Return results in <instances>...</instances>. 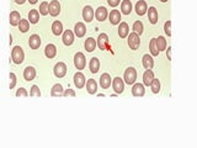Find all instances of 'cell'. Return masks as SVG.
<instances>
[{
	"label": "cell",
	"instance_id": "603a6c76",
	"mask_svg": "<svg viewBox=\"0 0 197 148\" xmlns=\"http://www.w3.org/2000/svg\"><path fill=\"white\" fill-rule=\"evenodd\" d=\"M29 46H30L32 49L39 48V46H41V38H39L38 35H32V36H30V38H29Z\"/></svg>",
	"mask_w": 197,
	"mask_h": 148
},
{
	"label": "cell",
	"instance_id": "4316f807",
	"mask_svg": "<svg viewBox=\"0 0 197 148\" xmlns=\"http://www.w3.org/2000/svg\"><path fill=\"white\" fill-rule=\"evenodd\" d=\"M142 63H143V67L146 69H152L153 65H154V59L150 55H144L143 56V59H142Z\"/></svg>",
	"mask_w": 197,
	"mask_h": 148
},
{
	"label": "cell",
	"instance_id": "7402d4cb",
	"mask_svg": "<svg viewBox=\"0 0 197 148\" xmlns=\"http://www.w3.org/2000/svg\"><path fill=\"white\" fill-rule=\"evenodd\" d=\"M45 55H46V57L49 58V59H51V58H54L56 55H57V47H56L53 43L47 45L46 48H45Z\"/></svg>",
	"mask_w": 197,
	"mask_h": 148
},
{
	"label": "cell",
	"instance_id": "836d02e7",
	"mask_svg": "<svg viewBox=\"0 0 197 148\" xmlns=\"http://www.w3.org/2000/svg\"><path fill=\"white\" fill-rule=\"evenodd\" d=\"M149 51H150V55L156 57L158 55H159V49H158V46H156V39L155 38H152V41L149 43Z\"/></svg>",
	"mask_w": 197,
	"mask_h": 148
},
{
	"label": "cell",
	"instance_id": "c3c4849f",
	"mask_svg": "<svg viewBox=\"0 0 197 148\" xmlns=\"http://www.w3.org/2000/svg\"><path fill=\"white\" fill-rule=\"evenodd\" d=\"M160 2H162V3H166V2H168V0H160Z\"/></svg>",
	"mask_w": 197,
	"mask_h": 148
},
{
	"label": "cell",
	"instance_id": "4dcf8cb0",
	"mask_svg": "<svg viewBox=\"0 0 197 148\" xmlns=\"http://www.w3.org/2000/svg\"><path fill=\"white\" fill-rule=\"evenodd\" d=\"M63 87L60 84H54L51 89V95L52 96H63Z\"/></svg>",
	"mask_w": 197,
	"mask_h": 148
},
{
	"label": "cell",
	"instance_id": "d590c367",
	"mask_svg": "<svg viewBox=\"0 0 197 148\" xmlns=\"http://www.w3.org/2000/svg\"><path fill=\"white\" fill-rule=\"evenodd\" d=\"M39 11V15H43V16H46V15H48L49 14V4L47 3V2H43V3H41V5H39V9H38Z\"/></svg>",
	"mask_w": 197,
	"mask_h": 148
},
{
	"label": "cell",
	"instance_id": "484cf974",
	"mask_svg": "<svg viewBox=\"0 0 197 148\" xmlns=\"http://www.w3.org/2000/svg\"><path fill=\"white\" fill-rule=\"evenodd\" d=\"M147 11H148V19H149V22L153 24V25H155V24L158 22V10H156L154 6H152V8H149Z\"/></svg>",
	"mask_w": 197,
	"mask_h": 148
},
{
	"label": "cell",
	"instance_id": "f6af8a7d",
	"mask_svg": "<svg viewBox=\"0 0 197 148\" xmlns=\"http://www.w3.org/2000/svg\"><path fill=\"white\" fill-rule=\"evenodd\" d=\"M168 59H171V48H168Z\"/></svg>",
	"mask_w": 197,
	"mask_h": 148
},
{
	"label": "cell",
	"instance_id": "5bb4252c",
	"mask_svg": "<svg viewBox=\"0 0 197 148\" xmlns=\"http://www.w3.org/2000/svg\"><path fill=\"white\" fill-rule=\"evenodd\" d=\"M35 77H36V69L33 68V67L29 65L23 69V79L26 80V82H31V80L35 79Z\"/></svg>",
	"mask_w": 197,
	"mask_h": 148
},
{
	"label": "cell",
	"instance_id": "9c48e42d",
	"mask_svg": "<svg viewBox=\"0 0 197 148\" xmlns=\"http://www.w3.org/2000/svg\"><path fill=\"white\" fill-rule=\"evenodd\" d=\"M96 46H99V48L102 51L109 49V36L106 33H100L96 41Z\"/></svg>",
	"mask_w": 197,
	"mask_h": 148
},
{
	"label": "cell",
	"instance_id": "3957f363",
	"mask_svg": "<svg viewBox=\"0 0 197 148\" xmlns=\"http://www.w3.org/2000/svg\"><path fill=\"white\" fill-rule=\"evenodd\" d=\"M85 64H86V58L84 56V53H82V52L75 53V56H74V65H75V68L79 69V71H82V69L85 68Z\"/></svg>",
	"mask_w": 197,
	"mask_h": 148
},
{
	"label": "cell",
	"instance_id": "8fae6325",
	"mask_svg": "<svg viewBox=\"0 0 197 148\" xmlns=\"http://www.w3.org/2000/svg\"><path fill=\"white\" fill-rule=\"evenodd\" d=\"M60 12V4L58 0H52V2L49 3V15L51 16H58Z\"/></svg>",
	"mask_w": 197,
	"mask_h": 148
},
{
	"label": "cell",
	"instance_id": "277c9868",
	"mask_svg": "<svg viewBox=\"0 0 197 148\" xmlns=\"http://www.w3.org/2000/svg\"><path fill=\"white\" fill-rule=\"evenodd\" d=\"M113 90H115V94H122L123 90H125V82H123V79L120 78V77H116L112 79V83H111Z\"/></svg>",
	"mask_w": 197,
	"mask_h": 148
},
{
	"label": "cell",
	"instance_id": "ba28073f",
	"mask_svg": "<svg viewBox=\"0 0 197 148\" xmlns=\"http://www.w3.org/2000/svg\"><path fill=\"white\" fill-rule=\"evenodd\" d=\"M53 72H54V75L57 78H63L65 74H67V65H65V63H63V62H58L54 65Z\"/></svg>",
	"mask_w": 197,
	"mask_h": 148
},
{
	"label": "cell",
	"instance_id": "d4e9b609",
	"mask_svg": "<svg viewBox=\"0 0 197 148\" xmlns=\"http://www.w3.org/2000/svg\"><path fill=\"white\" fill-rule=\"evenodd\" d=\"M63 24L60 21H54L53 24H52V32H53L54 36H60L63 33Z\"/></svg>",
	"mask_w": 197,
	"mask_h": 148
},
{
	"label": "cell",
	"instance_id": "30bf717a",
	"mask_svg": "<svg viewBox=\"0 0 197 148\" xmlns=\"http://www.w3.org/2000/svg\"><path fill=\"white\" fill-rule=\"evenodd\" d=\"M85 83H86V79H85V75L82 73V72H76L74 74V84L78 89H82L85 87Z\"/></svg>",
	"mask_w": 197,
	"mask_h": 148
},
{
	"label": "cell",
	"instance_id": "74e56055",
	"mask_svg": "<svg viewBox=\"0 0 197 148\" xmlns=\"http://www.w3.org/2000/svg\"><path fill=\"white\" fill-rule=\"evenodd\" d=\"M133 32H136V33H138V35H142L143 33V24H142V21H136L134 24H133Z\"/></svg>",
	"mask_w": 197,
	"mask_h": 148
},
{
	"label": "cell",
	"instance_id": "d6a6232c",
	"mask_svg": "<svg viewBox=\"0 0 197 148\" xmlns=\"http://www.w3.org/2000/svg\"><path fill=\"white\" fill-rule=\"evenodd\" d=\"M17 26H19V30H20V31H21L22 33H25V32H27V31L30 30V22H29V20H25V19H21Z\"/></svg>",
	"mask_w": 197,
	"mask_h": 148
},
{
	"label": "cell",
	"instance_id": "83f0119b",
	"mask_svg": "<svg viewBox=\"0 0 197 148\" xmlns=\"http://www.w3.org/2000/svg\"><path fill=\"white\" fill-rule=\"evenodd\" d=\"M89 68H90V72H91V73H94V74L97 73L99 69H100V61H99L96 57L91 58L90 62H89Z\"/></svg>",
	"mask_w": 197,
	"mask_h": 148
},
{
	"label": "cell",
	"instance_id": "44dd1931",
	"mask_svg": "<svg viewBox=\"0 0 197 148\" xmlns=\"http://www.w3.org/2000/svg\"><path fill=\"white\" fill-rule=\"evenodd\" d=\"M154 79V73L152 69H147L146 72L143 73V85L144 87H149L152 80Z\"/></svg>",
	"mask_w": 197,
	"mask_h": 148
},
{
	"label": "cell",
	"instance_id": "ab89813d",
	"mask_svg": "<svg viewBox=\"0 0 197 148\" xmlns=\"http://www.w3.org/2000/svg\"><path fill=\"white\" fill-rule=\"evenodd\" d=\"M16 74L15 73H10V84H9V88L10 89H14L15 85H16Z\"/></svg>",
	"mask_w": 197,
	"mask_h": 148
},
{
	"label": "cell",
	"instance_id": "7a4b0ae2",
	"mask_svg": "<svg viewBox=\"0 0 197 148\" xmlns=\"http://www.w3.org/2000/svg\"><path fill=\"white\" fill-rule=\"evenodd\" d=\"M123 82L128 85L131 84H134L136 83V79H137V71L136 68H133V67H129V68H127L125 71V74H123Z\"/></svg>",
	"mask_w": 197,
	"mask_h": 148
},
{
	"label": "cell",
	"instance_id": "f546056e",
	"mask_svg": "<svg viewBox=\"0 0 197 148\" xmlns=\"http://www.w3.org/2000/svg\"><path fill=\"white\" fill-rule=\"evenodd\" d=\"M20 20H21V16H20V14L17 11H12L10 14V16H9V21H10L11 26H17Z\"/></svg>",
	"mask_w": 197,
	"mask_h": 148
},
{
	"label": "cell",
	"instance_id": "f35d334b",
	"mask_svg": "<svg viewBox=\"0 0 197 148\" xmlns=\"http://www.w3.org/2000/svg\"><path fill=\"white\" fill-rule=\"evenodd\" d=\"M30 96H37V98L41 96V90H39V88L37 85H32V88L30 90Z\"/></svg>",
	"mask_w": 197,
	"mask_h": 148
},
{
	"label": "cell",
	"instance_id": "7bdbcfd3",
	"mask_svg": "<svg viewBox=\"0 0 197 148\" xmlns=\"http://www.w3.org/2000/svg\"><path fill=\"white\" fill-rule=\"evenodd\" d=\"M63 95L64 96H75L76 95V94H75V91L73 90V89H65L64 91H63Z\"/></svg>",
	"mask_w": 197,
	"mask_h": 148
},
{
	"label": "cell",
	"instance_id": "2e32d148",
	"mask_svg": "<svg viewBox=\"0 0 197 148\" xmlns=\"http://www.w3.org/2000/svg\"><path fill=\"white\" fill-rule=\"evenodd\" d=\"M147 10H148V6H147L146 0H138L137 4H136V12H137V15L143 16L147 12Z\"/></svg>",
	"mask_w": 197,
	"mask_h": 148
},
{
	"label": "cell",
	"instance_id": "9a60e30c",
	"mask_svg": "<svg viewBox=\"0 0 197 148\" xmlns=\"http://www.w3.org/2000/svg\"><path fill=\"white\" fill-rule=\"evenodd\" d=\"M146 94V89H144V85L140 84V83H136L133 84L132 87V95L133 96H137V98H140Z\"/></svg>",
	"mask_w": 197,
	"mask_h": 148
},
{
	"label": "cell",
	"instance_id": "7dc6e473",
	"mask_svg": "<svg viewBox=\"0 0 197 148\" xmlns=\"http://www.w3.org/2000/svg\"><path fill=\"white\" fill-rule=\"evenodd\" d=\"M27 2H29L30 4H36V3L38 2V0H27Z\"/></svg>",
	"mask_w": 197,
	"mask_h": 148
},
{
	"label": "cell",
	"instance_id": "8992f818",
	"mask_svg": "<svg viewBox=\"0 0 197 148\" xmlns=\"http://www.w3.org/2000/svg\"><path fill=\"white\" fill-rule=\"evenodd\" d=\"M109 16V10L105 8V6H100L96 9V11L94 12V17L97 21H105Z\"/></svg>",
	"mask_w": 197,
	"mask_h": 148
},
{
	"label": "cell",
	"instance_id": "60d3db41",
	"mask_svg": "<svg viewBox=\"0 0 197 148\" xmlns=\"http://www.w3.org/2000/svg\"><path fill=\"white\" fill-rule=\"evenodd\" d=\"M164 31L168 36H171V21L168 20L165 24H164Z\"/></svg>",
	"mask_w": 197,
	"mask_h": 148
},
{
	"label": "cell",
	"instance_id": "d6986e66",
	"mask_svg": "<svg viewBox=\"0 0 197 148\" xmlns=\"http://www.w3.org/2000/svg\"><path fill=\"white\" fill-rule=\"evenodd\" d=\"M85 87H86V91H88L89 94H96V91H97V83H96L95 79H89V80H86Z\"/></svg>",
	"mask_w": 197,
	"mask_h": 148
},
{
	"label": "cell",
	"instance_id": "bcb514c9",
	"mask_svg": "<svg viewBox=\"0 0 197 148\" xmlns=\"http://www.w3.org/2000/svg\"><path fill=\"white\" fill-rule=\"evenodd\" d=\"M25 2H26V0H15V3H16V4H19V5H22Z\"/></svg>",
	"mask_w": 197,
	"mask_h": 148
},
{
	"label": "cell",
	"instance_id": "cb8c5ba5",
	"mask_svg": "<svg viewBox=\"0 0 197 148\" xmlns=\"http://www.w3.org/2000/svg\"><path fill=\"white\" fill-rule=\"evenodd\" d=\"M84 47H85V51L86 52L95 51V48H96V41H95V38H93V37L86 38L85 39V43H84Z\"/></svg>",
	"mask_w": 197,
	"mask_h": 148
},
{
	"label": "cell",
	"instance_id": "52a82bcc",
	"mask_svg": "<svg viewBox=\"0 0 197 148\" xmlns=\"http://www.w3.org/2000/svg\"><path fill=\"white\" fill-rule=\"evenodd\" d=\"M74 37H75V35L72 30H65L62 33V39H63V43L65 46H72L74 42Z\"/></svg>",
	"mask_w": 197,
	"mask_h": 148
},
{
	"label": "cell",
	"instance_id": "ac0fdd59",
	"mask_svg": "<svg viewBox=\"0 0 197 148\" xmlns=\"http://www.w3.org/2000/svg\"><path fill=\"white\" fill-rule=\"evenodd\" d=\"M129 33V26L127 22H120L118 25V36L121 38H126Z\"/></svg>",
	"mask_w": 197,
	"mask_h": 148
},
{
	"label": "cell",
	"instance_id": "b9f144b4",
	"mask_svg": "<svg viewBox=\"0 0 197 148\" xmlns=\"http://www.w3.org/2000/svg\"><path fill=\"white\" fill-rule=\"evenodd\" d=\"M16 96H29V93L26 91V89H23V88H20V89H17L16 90Z\"/></svg>",
	"mask_w": 197,
	"mask_h": 148
},
{
	"label": "cell",
	"instance_id": "1f68e13d",
	"mask_svg": "<svg viewBox=\"0 0 197 148\" xmlns=\"http://www.w3.org/2000/svg\"><path fill=\"white\" fill-rule=\"evenodd\" d=\"M29 22L30 24H37L38 22V20H39V12H38V10H36V9H33V10H31L30 12H29Z\"/></svg>",
	"mask_w": 197,
	"mask_h": 148
},
{
	"label": "cell",
	"instance_id": "e575fe53",
	"mask_svg": "<svg viewBox=\"0 0 197 148\" xmlns=\"http://www.w3.org/2000/svg\"><path fill=\"white\" fill-rule=\"evenodd\" d=\"M156 39V46H158V49H159V52L166 49V39L163 37V36H159Z\"/></svg>",
	"mask_w": 197,
	"mask_h": 148
},
{
	"label": "cell",
	"instance_id": "7c38bea8",
	"mask_svg": "<svg viewBox=\"0 0 197 148\" xmlns=\"http://www.w3.org/2000/svg\"><path fill=\"white\" fill-rule=\"evenodd\" d=\"M94 9L91 8L90 5H86L84 9H83V19L85 22H91L94 20Z\"/></svg>",
	"mask_w": 197,
	"mask_h": 148
},
{
	"label": "cell",
	"instance_id": "ffe728a7",
	"mask_svg": "<svg viewBox=\"0 0 197 148\" xmlns=\"http://www.w3.org/2000/svg\"><path fill=\"white\" fill-rule=\"evenodd\" d=\"M109 19H110L111 25H118L121 22V12L118 10H112L109 15Z\"/></svg>",
	"mask_w": 197,
	"mask_h": 148
},
{
	"label": "cell",
	"instance_id": "6da1fadb",
	"mask_svg": "<svg viewBox=\"0 0 197 148\" xmlns=\"http://www.w3.org/2000/svg\"><path fill=\"white\" fill-rule=\"evenodd\" d=\"M11 59L15 64H21L25 59V53L23 49L20 46H15L11 51Z\"/></svg>",
	"mask_w": 197,
	"mask_h": 148
},
{
	"label": "cell",
	"instance_id": "e0dca14e",
	"mask_svg": "<svg viewBox=\"0 0 197 148\" xmlns=\"http://www.w3.org/2000/svg\"><path fill=\"white\" fill-rule=\"evenodd\" d=\"M86 33V27L83 22H76L74 26V35L76 37H84Z\"/></svg>",
	"mask_w": 197,
	"mask_h": 148
},
{
	"label": "cell",
	"instance_id": "5b68a950",
	"mask_svg": "<svg viewBox=\"0 0 197 148\" xmlns=\"http://www.w3.org/2000/svg\"><path fill=\"white\" fill-rule=\"evenodd\" d=\"M128 46L131 49H138L139 45H140V38H139V35L136 33V32H132V33H128Z\"/></svg>",
	"mask_w": 197,
	"mask_h": 148
},
{
	"label": "cell",
	"instance_id": "ee69618b",
	"mask_svg": "<svg viewBox=\"0 0 197 148\" xmlns=\"http://www.w3.org/2000/svg\"><path fill=\"white\" fill-rule=\"evenodd\" d=\"M107 3H109V5H110V6L116 8L118 4L121 3V0H107Z\"/></svg>",
	"mask_w": 197,
	"mask_h": 148
},
{
	"label": "cell",
	"instance_id": "8d00e7d4",
	"mask_svg": "<svg viewBox=\"0 0 197 148\" xmlns=\"http://www.w3.org/2000/svg\"><path fill=\"white\" fill-rule=\"evenodd\" d=\"M150 88H152V91L154 93V94H158L160 91V82H159V79H153L152 80V83H150V85H149Z\"/></svg>",
	"mask_w": 197,
	"mask_h": 148
},
{
	"label": "cell",
	"instance_id": "f1b7e54d",
	"mask_svg": "<svg viewBox=\"0 0 197 148\" xmlns=\"http://www.w3.org/2000/svg\"><path fill=\"white\" fill-rule=\"evenodd\" d=\"M121 11L125 15H129L131 11H132V3H131L129 0H123L121 4Z\"/></svg>",
	"mask_w": 197,
	"mask_h": 148
},
{
	"label": "cell",
	"instance_id": "4fadbf2b",
	"mask_svg": "<svg viewBox=\"0 0 197 148\" xmlns=\"http://www.w3.org/2000/svg\"><path fill=\"white\" fill-rule=\"evenodd\" d=\"M99 83H100V87L102 89H109L111 87V83H112V78L110 77L109 73H103L100 77V82Z\"/></svg>",
	"mask_w": 197,
	"mask_h": 148
}]
</instances>
